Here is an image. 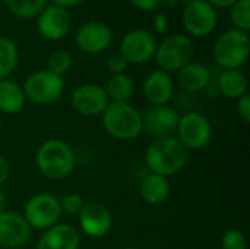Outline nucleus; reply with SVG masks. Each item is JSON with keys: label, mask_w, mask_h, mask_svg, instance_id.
Wrapping results in <instances>:
<instances>
[{"label": "nucleus", "mask_w": 250, "mask_h": 249, "mask_svg": "<svg viewBox=\"0 0 250 249\" xmlns=\"http://www.w3.org/2000/svg\"><path fill=\"white\" fill-rule=\"evenodd\" d=\"M19 63V51L13 40L0 35V81L9 78Z\"/></svg>", "instance_id": "24"}, {"label": "nucleus", "mask_w": 250, "mask_h": 249, "mask_svg": "<svg viewBox=\"0 0 250 249\" xmlns=\"http://www.w3.org/2000/svg\"><path fill=\"white\" fill-rule=\"evenodd\" d=\"M122 249H138V248H133V247H125V248Z\"/></svg>", "instance_id": "41"}, {"label": "nucleus", "mask_w": 250, "mask_h": 249, "mask_svg": "<svg viewBox=\"0 0 250 249\" xmlns=\"http://www.w3.org/2000/svg\"><path fill=\"white\" fill-rule=\"evenodd\" d=\"M237 114L245 122L250 123V95L245 94L237 100Z\"/></svg>", "instance_id": "31"}, {"label": "nucleus", "mask_w": 250, "mask_h": 249, "mask_svg": "<svg viewBox=\"0 0 250 249\" xmlns=\"http://www.w3.org/2000/svg\"><path fill=\"white\" fill-rule=\"evenodd\" d=\"M230 18L236 29L250 31V0H239L230 7Z\"/></svg>", "instance_id": "27"}, {"label": "nucleus", "mask_w": 250, "mask_h": 249, "mask_svg": "<svg viewBox=\"0 0 250 249\" xmlns=\"http://www.w3.org/2000/svg\"><path fill=\"white\" fill-rule=\"evenodd\" d=\"M70 104L73 110L86 117H95L110 104L104 87L98 84H82L70 95Z\"/></svg>", "instance_id": "11"}, {"label": "nucleus", "mask_w": 250, "mask_h": 249, "mask_svg": "<svg viewBox=\"0 0 250 249\" xmlns=\"http://www.w3.org/2000/svg\"><path fill=\"white\" fill-rule=\"evenodd\" d=\"M221 249H248V238L242 230L231 229L223 235Z\"/></svg>", "instance_id": "28"}, {"label": "nucleus", "mask_w": 250, "mask_h": 249, "mask_svg": "<svg viewBox=\"0 0 250 249\" xmlns=\"http://www.w3.org/2000/svg\"><path fill=\"white\" fill-rule=\"evenodd\" d=\"M205 1L209 3L217 10V9H230L239 0H205Z\"/></svg>", "instance_id": "35"}, {"label": "nucleus", "mask_w": 250, "mask_h": 249, "mask_svg": "<svg viewBox=\"0 0 250 249\" xmlns=\"http://www.w3.org/2000/svg\"><path fill=\"white\" fill-rule=\"evenodd\" d=\"M220 94L229 100H239L248 94V78L240 69H226L217 79Z\"/></svg>", "instance_id": "21"}, {"label": "nucleus", "mask_w": 250, "mask_h": 249, "mask_svg": "<svg viewBox=\"0 0 250 249\" xmlns=\"http://www.w3.org/2000/svg\"><path fill=\"white\" fill-rule=\"evenodd\" d=\"M104 131L122 141H130L142 134V114L129 103H110L103 112Z\"/></svg>", "instance_id": "3"}, {"label": "nucleus", "mask_w": 250, "mask_h": 249, "mask_svg": "<svg viewBox=\"0 0 250 249\" xmlns=\"http://www.w3.org/2000/svg\"><path fill=\"white\" fill-rule=\"evenodd\" d=\"M76 164L73 148L62 139H48L42 142L35 153V166L38 172L51 181L67 178Z\"/></svg>", "instance_id": "2"}, {"label": "nucleus", "mask_w": 250, "mask_h": 249, "mask_svg": "<svg viewBox=\"0 0 250 249\" xmlns=\"http://www.w3.org/2000/svg\"><path fill=\"white\" fill-rule=\"evenodd\" d=\"M104 90L110 103H129L135 94V82L126 73L111 75Z\"/></svg>", "instance_id": "23"}, {"label": "nucleus", "mask_w": 250, "mask_h": 249, "mask_svg": "<svg viewBox=\"0 0 250 249\" xmlns=\"http://www.w3.org/2000/svg\"><path fill=\"white\" fill-rule=\"evenodd\" d=\"M26 103L22 85L6 78L0 81V112L4 114L19 113Z\"/></svg>", "instance_id": "22"}, {"label": "nucleus", "mask_w": 250, "mask_h": 249, "mask_svg": "<svg viewBox=\"0 0 250 249\" xmlns=\"http://www.w3.org/2000/svg\"><path fill=\"white\" fill-rule=\"evenodd\" d=\"M22 216L31 229L47 230L57 225L62 217L60 198L50 192L35 194L26 201Z\"/></svg>", "instance_id": "6"}, {"label": "nucleus", "mask_w": 250, "mask_h": 249, "mask_svg": "<svg viewBox=\"0 0 250 249\" xmlns=\"http://www.w3.org/2000/svg\"><path fill=\"white\" fill-rule=\"evenodd\" d=\"M144 97L151 106H167L174 95V82L170 73L154 70L148 75L142 87Z\"/></svg>", "instance_id": "17"}, {"label": "nucleus", "mask_w": 250, "mask_h": 249, "mask_svg": "<svg viewBox=\"0 0 250 249\" xmlns=\"http://www.w3.org/2000/svg\"><path fill=\"white\" fill-rule=\"evenodd\" d=\"M1 131H3V125H1V120H0V136H1Z\"/></svg>", "instance_id": "40"}, {"label": "nucleus", "mask_w": 250, "mask_h": 249, "mask_svg": "<svg viewBox=\"0 0 250 249\" xmlns=\"http://www.w3.org/2000/svg\"><path fill=\"white\" fill-rule=\"evenodd\" d=\"M158 41L151 31L136 28L129 31L120 43V53L129 63H146L155 56Z\"/></svg>", "instance_id": "10"}, {"label": "nucleus", "mask_w": 250, "mask_h": 249, "mask_svg": "<svg viewBox=\"0 0 250 249\" xmlns=\"http://www.w3.org/2000/svg\"><path fill=\"white\" fill-rule=\"evenodd\" d=\"M145 163L151 173L168 178L188 166L189 150L174 135L158 138L146 148Z\"/></svg>", "instance_id": "1"}, {"label": "nucleus", "mask_w": 250, "mask_h": 249, "mask_svg": "<svg viewBox=\"0 0 250 249\" xmlns=\"http://www.w3.org/2000/svg\"><path fill=\"white\" fill-rule=\"evenodd\" d=\"M177 3H179V0H160V6L164 9H174L177 6Z\"/></svg>", "instance_id": "37"}, {"label": "nucleus", "mask_w": 250, "mask_h": 249, "mask_svg": "<svg viewBox=\"0 0 250 249\" xmlns=\"http://www.w3.org/2000/svg\"><path fill=\"white\" fill-rule=\"evenodd\" d=\"M182 21L189 35L202 38L214 32L218 23V15L205 0H192L185 6Z\"/></svg>", "instance_id": "9"}, {"label": "nucleus", "mask_w": 250, "mask_h": 249, "mask_svg": "<svg viewBox=\"0 0 250 249\" xmlns=\"http://www.w3.org/2000/svg\"><path fill=\"white\" fill-rule=\"evenodd\" d=\"M9 175H10V164L3 156H0V186L9 179Z\"/></svg>", "instance_id": "34"}, {"label": "nucleus", "mask_w": 250, "mask_h": 249, "mask_svg": "<svg viewBox=\"0 0 250 249\" xmlns=\"http://www.w3.org/2000/svg\"><path fill=\"white\" fill-rule=\"evenodd\" d=\"M129 66V62L125 59V56L119 51V53H114L108 57L107 60V70L111 73V75H120V73H125L126 69Z\"/></svg>", "instance_id": "30"}, {"label": "nucleus", "mask_w": 250, "mask_h": 249, "mask_svg": "<svg viewBox=\"0 0 250 249\" xmlns=\"http://www.w3.org/2000/svg\"><path fill=\"white\" fill-rule=\"evenodd\" d=\"M176 136L189 151L202 150L211 142L212 126L204 114L190 112L180 116Z\"/></svg>", "instance_id": "8"}, {"label": "nucleus", "mask_w": 250, "mask_h": 249, "mask_svg": "<svg viewBox=\"0 0 250 249\" xmlns=\"http://www.w3.org/2000/svg\"><path fill=\"white\" fill-rule=\"evenodd\" d=\"M152 28L157 34H166L168 29V21L164 13H157L152 18Z\"/></svg>", "instance_id": "32"}, {"label": "nucleus", "mask_w": 250, "mask_h": 249, "mask_svg": "<svg viewBox=\"0 0 250 249\" xmlns=\"http://www.w3.org/2000/svg\"><path fill=\"white\" fill-rule=\"evenodd\" d=\"M81 236L70 225H54L44 230L40 238L37 249H79Z\"/></svg>", "instance_id": "18"}, {"label": "nucleus", "mask_w": 250, "mask_h": 249, "mask_svg": "<svg viewBox=\"0 0 250 249\" xmlns=\"http://www.w3.org/2000/svg\"><path fill=\"white\" fill-rule=\"evenodd\" d=\"M136 9L142 12H152L160 6V0H129Z\"/></svg>", "instance_id": "33"}, {"label": "nucleus", "mask_w": 250, "mask_h": 249, "mask_svg": "<svg viewBox=\"0 0 250 249\" xmlns=\"http://www.w3.org/2000/svg\"><path fill=\"white\" fill-rule=\"evenodd\" d=\"M75 43L78 48L86 54H98L105 51L113 43V31L107 23L89 21L76 29Z\"/></svg>", "instance_id": "12"}, {"label": "nucleus", "mask_w": 250, "mask_h": 249, "mask_svg": "<svg viewBox=\"0 0 250 249\" xmlns=\"http://www.w3.org/2000/svg\"><path fill=\"white\" fill-rule=\"evenodd\" d=\"M82 1H83V0H51V4L69 10V9H72V7H75V6L81 4Z\"/></svg>", "instance_id": "36"}, {"label": "nucleus", "mask_w": 250, "mask_h": 249, "mask_svg": "<svg viewBox=\"0 0 250 249\" xmlns=\"http://www.w3.org/2000/svg\"><path fill=\"white\" fill-rule=\"evenodd\" d=\"M179 84L183 90L189 92H199L209 85L211 73L209 69L198 62H190L177 72Z\"/></svg>", "instance_id": "20"}, {"label": "nucleus", "mask_w": 250, "mask_h": 249, "mask_svg": "<svg viewBox=\"0 0 250 249\" xmlns=\"http://www.w3.org/2000/svg\"><path fill=\"white\" fill-rule=\"evenodd\" d=\"M6 204H7L6 194L0 189V214H1L3 211H6Z\"/></svg>", "instance_id": "38"}, {"label": "nucleus", "mask_w": 250, "mask_h": 249, "mask_svg": "<svg viewBox=\"0 0 250 249\" xmlns=\"http://www.w3.org/2000/svg\"><path fill=\"white\" fill-rule=\"evenodd\" d=\"M180 114L168 106H152L142 114V132L158 139L173 136L177 131Z\"/></svg>", "instance_id": "13"}, {"label": "nucleus", "mask_w": 250, "mask_h": 249, "mask_svg": "<svg viewBox=\"0 0 250 249\" xmlns=\"http://www.w3.org/2000/svg\"><path fill=\"white\" fill-rule=\"evenodd\" d=\"M190 1H192V0H179V3H182L183 6H186V4H188V3H190Z\"/></svg>", "instance_id": "39"}, {"label": "nucleus", "mask_w": 250, "mask_h": 249, "mask_svg": "<svg viewBox=\"0 0 250 249\" xmlns=\"http://www.w3.org/2000/svg\"><path fill=\"white\" fill-rule=\"evenodd\" d=\"M47 3L48 0H4L7 10L19 19L37 18Z\"/></svg>", "instance_id": "25"}, {"label": "nucleus", "mask_w": 250, "mask_h": 249, "mask_svg": "<svg viewBox=\"0 0 250 249\" xmlns=\"http://www.w3.org/2000/svg\"><path fill=\"white\" fill-rule=\"evenodd\" d=\"M32 236V229L22 214L3 211L0 214V247L19 249L25 247Z\"/></svg>", "instance_id": "15"}, {"label": "nucleus", "mask_w": 250, "mask_h": 249, "mask_svg": "<svg viewBox=\"0 0 250 249\" xmlns=\"http://www.w3.org/2000/svg\"><path fill=\"white\" fill-rule=\"evenodd\" d=\"M72 26V19L69 10L62 9L54 4H47L42 12L37 16L38 32L50 41H57L64 38Z\"/></svg>", "instance_id": "16"}, {"label": "nucleus", "mask_w": 250, "mask_h": 249, "mask_svg": "<svg viewBox=\"0 0 250 249\" xmlns=\"http://www.w3.org/2000/svg\"><path fill=\"white\" fill-rule=\"evenodd\" d=\"M73 65V57L66 50H54L47 59V70L57 75L64 76Z\"/></svg>", "instance_id": "26"}, {"label": "nucleus", "mask_w": 250, "mask_h": 249, "mask_svg": "<svg viewBox=\"0 0 250 249\" xmlns=\"http://www.w3.org/2000/svg\"><path fill=\"white\" fill-rule=\"evenodd\" d=\"M141 198L149 205L163 204L170 195V181L157 173H148L139 185Z\"/></svg>", "instance_id": "19"}, {"label": "nucleus", "mask_w": 250, "mask_h": 249, "mask_svg": "<svg viewBox=\"0 0 250 249\" xmlns=\"http://www.w3.org/2000/svg\"><path fill=\"white\" fill-rule=\"evenodd\" d=\"M249 34L236 28H230L220 34L212 47L215 63L226 69H240L249 59Z\"/></svg>", "instance_id": "4"}, {"label": "nucleus", "mask_w": 250, "mask_h": 249, "mask_svg": "<svg viewBox=\"0 0 250 249\" xmlns=\"http://www.w3.org/2000/svg\"><path fill=\"white\" fill-rule=\"evenodd\" d=\"M85 204V200L79 195V194H66L62 200H60V207H62V213L67 214V216H79V213L82 211Z\"/></svg>", "instance_id": "29"}, {"label": "nucleus", "mask_w": 250, "mask_h": 249, "mask_svg": "<svg viewBox=\"0 0 250 249\" xmlns=\"http://www.w3.org/2000/svg\"><path fill=\"white\" fill-rule=\"evenodd\" d=\"M26 100L38 106H47L57 101L64 92V79L51 72L37 70L26 76L23 85Z\"/></svg>", "instance_id": "7"}, {"label": "nucleus", "mask_w": 250, "mask_h": 249, "mask_svg": "<svg viewBox=\"0 0 250 249\" xmlns=\"http://www.w3.org/2000/svg\"><path fill=\"white\" fill-rule=\"evenodd\" d=\"M193 56L195 44L192 38L185 34H171L157 45L154 57L160 70L171 73L179 72L182 68L193 62Z\"/></svg>", "instance_id": "5"}, {"label": "nucleus", "mask_w": 250, "mask_h": 249, "mask_svg": "<svg viewBox=\"0 0 250 249\" xmlns=\"http://www.w3.org/2000/svg\"><path fill=\"white\" fill-rule=\"evenodd\" d=\"M78 219L82 232L89 238H103L113 226L111 211L107 205L98 201H85Z\"/></svg>", "instance_id": "14"}]
</instances>
